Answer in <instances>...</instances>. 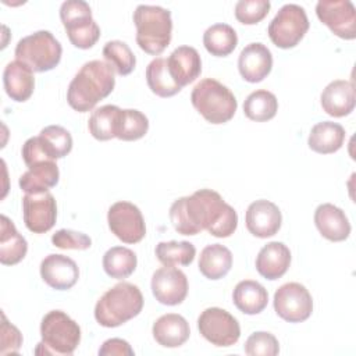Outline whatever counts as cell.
Returning <instances> with one entry per match:
<instances>
[{
  "label": "cell",
  "instance_id": "obj_19",
  "mask_svg": "<svg viewBox=\"0 0 356 356\" xmlns=\"http://www.w3.org/2000/svg\"><path fill=\"white\" fill-rule=\"evenodd\" d=\"M167 67L174 82L184 88L200 75L202 60L195 47L179 46L167 58Z\"/></svg>",
  "mask_w": 356,
  "mask_h": 356
},
{
  "label": "cell",
  "instance_id": "obj_33",
  "mask_svg": "<svg viewBox=\"0 0 356 356\" xmlns=\"http://www.w3.org/2000/svg\"><path fill=\"white\" fill-rule=\"evenodd\" d=\"M136 254L134 250L124 246H114L103 256V268L111 278H128L136 268Z\"/></svg>",
  "mask_w": 356,
  "mask_h": 356
},
{
  "label": "cell",
  "instance_id": "obj_14",
  "mask_svg": "<svg viewBox=\"0 0 356 356\" xmlns=\"http://www.w3.org/2000/svg\"><path fill=\"white\" fill-rule=\"evenodd\" d=\"M22 217L31 232L44 234L50 231L57 218L54 196L50 192L25 193L22 197Z\"/></svg>",
  "mask_w": 356,
  "mask_h": 356
},
{
  "label": "cell",
  "instance_id": "obj_26",
  "mask_svg": "<svg viewBox=\"0 0 356 356\" xmlns=\"http://www.w3.org/2000/svg\"><path fill=\"white\" fill-rule=\"evenodd\" d=\"M28 252L26 239L17 231L14 222L4 214L0 217V261L4 266L19 263Z\"/></svg>",
  "mask_w": 356,
  "mask_h": 356
},
{
  "label": "cell",
  "instance_id": "obj_15",
  "mask_svg": "<svg viewBox=\"0 0 356 356\" xmlns=\"http://www.w3.org/2000/svg\"><path fill=\"white\" fill-rule=\"evenodd\" d=\"M152 292L161 305L175 306L185 300L188 295V278L174 266H164L152 275Z\"/></svg>",
  "mask_w": 356,
  "mask_h": 356
},
{
  "label": "cell",
  "instance_id": "obj_37",
  "mask_svg": "<svg viewBox=\"0 0 356 356\" xmlns=\"http://www.w3.org/2000/svg\"><path fill=\"white\" fill-rule=\"evenodd\" d=\"M106 61L113 67L118 75H128L134 71L136 58L131 47L121 40H110L103 47Z\"/></svg>",
  "mask_w": 356,
  "mask_h": 356
},
{
  "label": "cell",
  "instance_id": "obj_39",
  "mask_svg": "<svg viewBox=\"0 0 356 356\" xmlns=\"http://www.w3.org/2000/svg\"><path fill=\"white\" fill-rule=\"evenodd\" d=\"M270 7L267 0H239L235 4V18L241 24L254 25L268 14Z\"/></svg>",
  "mask_w": 356,
  "mask_h": 356
},
{
  "label": "cell",
  "instance_id": "obj_25",
  "mask_svg": "<svg viewBox=\"0 0 356 356\" xmlns=\"http://www.w3.org/2000/svg\"><path fill=\"white\" fill-rule=\"evenodd\" d=\"M60 178V171L54 160L39 161L28 167V171L19 177V188L25 193L49 192L56 186Z\"/></svg>",
  "mask_w": 356,
  "mask_h": 356
},
{
  "label": "cell",
  "instance_id": "obj_3",
  "mask_svg": "<svg viewBox=\"0 0 356 356\" xmlns=\"http://www.w3.org/2000/svg\"><path fill=\"white\" fill-rule=\"evenodd\" d=\"M143 307L140 289L131 282H118L97 300L95 306L96 321L107 328L118 327L136 317Z\"/></svg>",
  "mask_w": 356,
  "mask_h": 356
},
{
  "label": "cell",
  "instance_id": "obj_11",
  "mask_svg": "<svg viewBox=\"0 0 356 356\" xmlns=\"http://www.w3.org/2000/svg\"><path fill=\"white\" fill-rule=\"evenodd\" d=\"M274 310L288 323H302L313 312L312 295L299 282L284 284L274 293Z\"/></svg>",
  "mask_w": 356,
  "mask_h": 356
},
{
  "label": "cell",
  "instance_id": "obj_10",
  "mask_svg": "<svg viewBox=\"0 0 356 356\" xmlns=\"http://www.w3.org/2000/svg\"><path fill=\"white\" fill-rule=\"evenodd\" d=\"M199 332L214 346H232L241 337L238 320L224 309L209 307L197 318Z\"/></svg>",
  "mask_w": 356,
  "mask_h": 356
},
{
  "label": "cell",
  "instance_id": "obj_28",
  "mask_svg": "<svg viewBox=\"0 0 356 356\" xmlns=\"http://www.w3.org/2000/svg\"><path fill=\"white\" fill-rule=\"evenodd\" d=\"M345 140V129L341 124L332 121L317 122L309 135V147L320 154H330L339 150Z\"/></svg>",
  "mask_w": 356,
  "mask_h": 356
},
{
  "label": "cell",
  "instance_id": "obj_20",
  "mask_svg": "<svg viewBox=\"0 0 356 356\" xmlns=\"http://www.w3.org/2000/svg\"><path fill=\"white\" fill-rule=\"evenodd\" d=\"M323 110L331 117H345L355 108L356 96L353 82L337 79L330 82L320 96Z\"/></svg>",
  "mask_w": 356,
  "mask_h": 356
},
{
  "label": "cell",
  "instance_id": "obj_16",
  "mask_svg": "<svg viewBox=\"0 0 356 356\" xmlns=\"http://www.w3.org/2000/svg\"><path fill=\"white\" fill-rule=\"evenodd\" d=\"M245 222L252 235L257 238H270L280 231L282 216L275 203L260 199L249 204L245 214Z\"/></svg>",
  "mask_w": 356,
  "mask_h": 356
},
{
  "label": "cell",
  "instance_id": "obj_1",
  "mask_svg": "<svg viewBox=\"0 0 356 356\" xmlns=\"http://www.w3.org/2000/svg\"><path fill=\"white\" fill-rule=\"evenodd\" d=\"M174 229L182 235H196L206 229L216 238L231 236L238 227V214L218 192L200 189L177 199L170 207Z\"/></svg>",
  "mask_w": 356,
  "mask_h": 356
},
{
  "label": "cell",
  "instance_id": "obj_40",
  "mask_svg": "<svg viewBox=\"0 0 356 356\" xmlns=\"http://www.w3.org/2000/svg\"><path fill=\"white\" fill-rule=\"evenodd\" d=\"M278 352L277 338L266 331L253 332L245 342V353L249 356H275Z\"/></svg>",
  "mask_w": 356,
  "mask_h": 356
},
{
  "label": "cell",
  "instance_id": "obj_6",
  "mask_svg": "<svg viewBox=\"0 0 356 356\" xmlns=\"http://www.w3.org/2000/svg\"><path fill=\"white\" fill-rule=\"evenodd\" d=\"M191 102L197 113L211 124L228 122L238 107L234 93L213 78L196 83L191 93Z\"/></svg>",
  "mask_w": 356,
  "mask_h": 356
},
{
  "label": "cell",
  "instance_id": "obj_18",
  "mask_svg": "<svg viewBox=\"0 0 356 356\" xmlns=\"http://www.w3.org/2000/svg\"><path fill=\"white\" fill-rule=\"evenodd\" d=\"M273 68V56L263 43H250L245 46L238 58V70L241 76L250 83L263 81Z\"/></svg>",
  "mask_w": 356,
  "mask_h": 356
},
{
  "label": "cell",
  "instance_id": "obj_12",
  "mask_svg": "<svg viewBox=\"0 0 356 356\" xmlns=\"http://www.w3.org/2000/svg\"><path fill=\"white\" fill-rule=\"evenodd\" d=\"M110 231L124 243H138L146 235L143 216L138 206L131 202H117L107 213Z\"/></svg>",
  "mask_w": 356,
  "mask_h": 356
},
{
  "label": "cell",
  "instance_id": "obj_34",
  "mask_svg": "<svg viewBox=\"0 0 356 356\" xmlns=\"http://www.w3.org/2000/svg\"><path fill=\"white\" fill-rule=\"evenodd\" d=\"M278 110V100L274 93L259 89L252 92L245 103H243V113L245 115L256 122H264L275 117Z\"/></svg>",
  "mask_w": 356,
  "mask_h": 356
},
{
  "label": "cell",
  "instance_id": "obj_30",
  "mask_svg": "<svg viewBox=\"0 0 356 356\" xmlns=\"http://www.w3.org/2000/svg\"><path fill=\"white\" fill-rule=\"evenodd\" d=\"M121 108L114 104H106L96 108L88 121L89 132L97 140H110L117 138Z\"/></svg>",
  "mask_w": 356,
  "mask_h": 356
},
{
  "label": "cell",
  "instance_id": "obj_27",
  "mask_svg": "<svg viewBox=\"0 0 356 356\" xmlns=\"http://www.w3.org/2000/svg\"><path fill=\"white\" fill-rule=\"evenodd\" d=\"M232 300L239 312L253 316L266 309L268 293L260 282L253 280H243L234 288Z\"/></svg>",
  "mask_w": 356,
  "mask_h": 356
},
{
  "label": "cell",
  "instance_id": "obj_22",
  "mask_svg": "<svg viewBox=\"0 0 356 356\" xmlns=\"http://www.w3.org/2000/svg\"><path fill=\"white\" fill-rule=\"evenodd\" d=\"M291 252L282 242L264 245L256 257V270L266 280H278L289 268Z\"/></svg>",
  "mask_w": 356,
  "mask_h": 356
},
{
  "label": "cell",
  "instance_id": "obj_43",
  "mask_svg": "<svg viewBox=\"0 0 356 356\" xmlns=\"http://www.w3.org/2000/svg\"><path fill=\"white\" fill-rule=\"evenodd\" d=\"M100 356H132L134 349L131 345L121 338H111L103 342V345L99 349Z\"/></svg>",
  "mask_w": 356,
  "mask_h": 356
},
{
  "label": "cell",
  "instance_id": "obj_36",
  "mask_svg": "<svg viewBox=\"0 0 356 356\" xmlns=\"http://www.w3.org/2000/svg\"><path fill=\"white\" fill-rule=\"evenodd\" d=\"M154 252L164 266H189L196 256V248L188 241L160 242Z\"/></svg>",
  "mask_w": 356,
  "mask_h": 356
},
{
  "label": "cell",
  "instance_id": "obj_31",
  "mask_svg": "<svg viewBox=\"0 0 356 356\" xmlns=\"http://www.w3.org/2000/svg\"><path fill=\"white\" fill-rule=\"evenodd\" d=\"M203 44L211 56L225 57L235 50L238 44V36L231 25L214 24L204 31Z\"/></svg>",
  "mask_w": 356,
  "mask_h": 356
},
{
  "label": "cell",
  "instance_id": "obj_2",
  "mask_svg": "<svg viewBox=\"0 0 356 356\" xmlns=\"http://www.w3.org/2000/svg\"><path fill=\"white\" fill-rule=\"evenodd\" d=\"M114 85V70L108 63L100 60L88 61L70 82L67 102L78 113L90 111L113 92Z\"/></svg>",
  "mask_w": 356,
  "mask_h": 356
},
{
  "label": "cell",
  "instance_id": "obj_21",
  "mask_svg": "<svg viewBox=\"0 0 356 356\" xmlns=\"http://www.w3.org/2000/svg\"><path fill=\"white\" fill-rule=\"evenodd\" d=\"M314 224L318 232L331 242L345 241L350 234V222L345 211L331 203H323L316 209Z\"/></svg>",
  "mask_w": 356,
  "mask_h": 356
},
{
  "label": "cell",
  "instance_id": "obj_4",
  "mask_svg": "<svg viewBox=\"0 0 356 356\" xmlns=\"http://www.w3.org/2000/svg\"><path fill=\"white\" fill-rule=\"evenodd\" d=\"M136 43L147 54H161L171 42V13L160 6L140 4L134 11Z\"/></svg>",
  "mask_w": 356,
  "mask_h": 356
},
{
  "label": "cell",
  "instance_id": "obj_23",
  "mask_svg": "<svg viewBox=\"0 0 356 356\" xmlns=\"http://www.w3.org/2000/svg\"><path fill=\"white\" fill-rule=\"evenodd\" d=\"M154 341L164 348H178L184 345L189 335V324L181 316L175 313H168L159 317L152 328Z\"/></svg>",
  "mask_w": 356,
  "mask_h": 356
},
{
  "label": "cell",
  "instance_id": "obj_24",
  "mask_svg": "<svg viewBox=\"0 0 356 356\" xmlns=\"http://www.w3.org/2000/svg\"><path fill=\"white\" fill-rule=\"evenodd\" d=\"M3 83L11 100L26 102L35 89L33 71L18 60L11 61L4 68Z\"/></svg>",
  "mask_w": 356,
  "mask_h": 356
},
{
  "label": "cell",
  "instance_id": "obj_7",
  "mask_svg": "<svg viewBox=\"0 0 356 356\" xmlns=\"http://www.w3.org/2000/svg\"><path fill=\"white\" fill-rule=\"evenodd\" d=\"M14 53L15 58L33 72H46L60 63L63 47L51 32L38 31L22 38Z\"/></svg>",
  "mask_w": 356,
  "mask_h": 356
},
{
  "label": "cell",
  "instance_id": "obj_38",
  "mask_svg": "<svg viewBox=\"0 0 356 356\" xmlns=\"http://www.w3.org/2000/svg\"><path fill=\"white\" fill-rule=\"evenodd\" d=\"M149 129L147 117L135 108H121L117 138L121 140H138L146 135Z\"/></svg>",
  "mask_w": 356,
  "mask_h": 356
},
{
  "label": "cell",
  "instance_id": "obj_32",
  "mask_svg": "<svg viewBox=\"0 0 356 356\" xmlns=\"http://www.w3.org/2000/svg\"><path fill=\"white\" fill-rule=\"evenodd\" d=\"M146 82L150 90L160 97H171L181 92L174 79L171 78L167 67V58L157 57L146 67Z\"/></svg>",
  "mask_w": 356,
  "mask_h": 356
},
{
  "label": "cell",
  "instance_id": "obj_13",
  "mask_svg": "<svg viewBox=\"0 0 356 356\" xmlns=\"http://www.w3.org/2000/svg\"><path fill=\"white\" fill-rule=\"evenodd\" d=\"M317 18L341 39L356 38V10L349 0H320L316 6Z\"/></svg>",
  "mask_w": 356,
  "mask_h": 356
},
{
  "label": "cell",
  "instance_id": "obj_41",
  "mask_svg": "<svg viewBox=\"0 0 356 356\" xmlns=\"http://www.w3.org/2000/svg\"><path fill=\"white\" fill-rule=\"evenodd\" d=\"M51 242L56 248L75 250H86L92 245V239L86 234L74 229H58L53 234Z\"/></svg>",
  "mask_w": 356,
  "mask_h": 356
},
{
  "label": "cell",
  "instance_id": "obj_17",
  "mask_svg": "<svg viewBox=\"0 0 356 356\" xmlns=\"http://www.w3.org/2000/svg\"><path fill=\"white\" fill-rule=\"evenodd\" d=\"M42 280L57 291L72 288L79 278L76 263L64 254H49L40 263Z\"/></svg>",
  "mask_w": 356,
  "mask_h": 356
},
{
  "label": "cell",
  "instance_id": "obj_42",
  "mask_svg": "<svg viewBox=\"0 0 356 356\" xmlns=\"http://www.w3.org/2000/svg\"><path fill=\"white\" fill-rule=\"evenodd\" d=\"M1 355L17 353L19 346L22 345V335L19 330L7 321L4 313H1Z\"/></svg>",
  "mask_w": 356,
  "mask_h": 356
},
{
  "label": "cell",
  "instance_id": "obj_29",
  "mask_svg": "<svg viewBox=\"0 0 356 356\" xmlns=\"http://www.w3.org/2000/svg\"><path fill=\"white\" fill-rule=\"evenodd\" d=\"M232 267V253L220 243L207 245L199 257V271L209 280H220L225 277Z\"/></svg>",
  "mask_w": 356,
  "mask_h": 356
},
{
  "label": "cell",
  "instance_id": "obj_8",
  "mask_svg": "<svg viewBox=\"0 0 356 356\" xmlns=\"http://www.w3.org/2000/svg\"><path fill=\"white\" fill-rule=\"evenodd\" d=\"M60 18L70 42L78 49H90L100 38V28L86 1L67 0L60 7Z\"/></svg>",
  "mask_w": 356,
  "mask_h": 356
},
{
  "label": "cell",
  "instance_id": "obj_9",
  "mask_svg": "<svg viewBox=\"0 0 356 356\" xmlns=\"http://www.w3.org/2000/svg\"><path fill=\"white\" fill-rule=\"evenodd\" d=\"M309 19L303 7L298 4L282 6L268 25L267 33L280 49L295 47L306 35Z\"/></svg>",
  "mask_w": 356,
  "mask_h": 356
},
{
  "label": "cell",
  "instance_id": "obj_5",
  "mask_svg": "<svg viewBox=\"0 0 356 356\" xmlns=\"http://www.w3.org/2000/svg\"><path fill=\"white\" fill-rule=\"evenodd\" d=\"M40 337L36 355L70 356L81 342V328L67 313L51 310L42 318Z\"/></svg>",
  "mask_w": 356,
  "mask_h": 356
},
{
  "label": "cell",
  "instance_id": "obj_35",
  "mask_svg": "<svg viewBox=\"0 0 356 356\" xmlns=\"http://www.w3.org/2000/svg\"><path fill=\"white\" fill-rule=\"evenodd\" d=\"M38 139L43 152L51 160H57L67 156L72 149L71 134L60 125L44 127L38 135Z\"/></svg>",
  "mask_w": 356,
  "mask_h": 356
}]
</instances>
